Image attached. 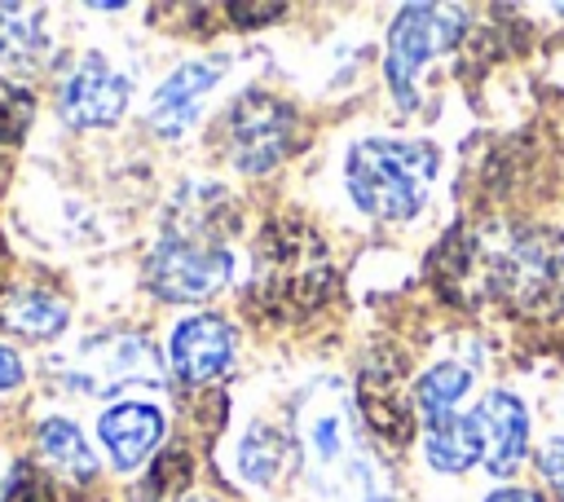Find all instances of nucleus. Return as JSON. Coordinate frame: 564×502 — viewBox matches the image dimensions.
Returning a JSON list of instances; mask_svg holds the SVG:
<instances>
[{"label":"nucleus","instance_id":"nucleus-1","mask_svg":"<svg viewBox=\"0 0 564 502\" xmlns=\"http://www.w3.org/2000/svg\"><path fill=\"white\" fill-rule=\"evenodd\" d=\"M436 145L427 141H397V137H366L348 150L344 181L352 203L375 220H410L427 203L436 181Z\"/></svg>","mask_w":564,"mask_h":502},{"label":"nucleus","instance_id":"nucleus-2","mask_svg":"<svg viewBox=\"0 0 564 502\" xmlns=\"http://www.w3.org/2000/svg\"><path fill=\"white\" fill-rule=\"evenodd\" d=\"M330 291V260L313 229L300 220H278L269 233H260L256 247V273L247 304L269 317H300L317 308Z\"/></svg>","mask_w":564,"mask_h":502},{"label":"nucleus","instance_id":"nucleus-3","mask_svg":"<svg viewBox=\"0 0 564 502\" xmlns=\"http://www.w3.org/2000/svg\"><path fill=\"white\" fill-rule=\"evenodd\" d=\"M300 458L308 462V476L317 489L335 493L339 502H352L348 489L370 502V462L357 454L352 418L335 383H317L304 396V418H300Z\"/></svg>","mask_w":564,"mask_h":502},{"label":"nucleus","instance_id":"nucleus-4","mask_svg":"<svg viewBox=\"0 0 564 502\" xmlns=\"http://www.w3.org/2000/svg\"><path fill=\"white\" fill-rule=\"evenodd\" d=\"M229 247L220 242V233H212L207 216H194V225L167 229L159 238L145 260V282L167 304H198L229 282Z\"/></svg>","mask_w":564,"mask_h":502},{"label":"nucleus","instance_id":"nucleus-5","mask_svg":"<svg viewBox=\"0 0 564 502\" xmlns=\"http://www.w3.org/2000/svg\"><path fill=\"white\" fill-rule=\"evenodd\" d=\"M489 286L516 308L533 317H551L564 308V233L560 229H520L507 251L489 264Z\"/></svg>","mask_w":564,"mask_h":502},{"label":"nucleus","instance_id":"nucleus-6","mask_svg":"<svg viewBox=\"0 0 564 502\" xmlns=\"http://www.w3.org/2000/svg\"><path fill=\"white\" fill-rule=\"evenodd\" d=\"M220 141L238 172H269L295 141V110L264 88H247L220 114Z\"/></svg>","mask_w":564,"mask_h":502},{"label":"nucleus","instance_id":"nucleus-7","mask_svg":"<svg viewBox=\"0 0 564 502\" xmlns=\"http://www.w3.org/2000/svg\"><path fill=\"white\" fill-rule=\"evenodd\" d=\"M463 31V13L458 9H441V4H405L388 31V84L397 92L401 106L414 101V79L419 70L441 57Z\"/></svg>","mask_w":564,"mask_h":502},{"label":"nucleus","instance_id":"nucleus-8","mask_svg":"<svg viewBox=\"0 0 564 502\" xmlns=\"http://www.w3.org/2000/svg\"><path fill=\"white\" fill-rule=\"evenodd\" d=\"M357 405L361 418L370 427V436L383 449H405L414 436V396L405 388V365L397 352H375L361 370V388H357Z\"/></svg>","mask_w":564,"mask_h":502},{"label":"nucleus","instance_id":"nucleus-9","mask_svg":"<svg viewBox=\"0 0 564 502\" xmlns=\"http://www.w3.org/2000/svg\"><path fill=\"white\" fill-rule=\"evenodd\" d=\"M128 75L106 62V53H84L79 66L62 79L57 114L70 128H110L128 110Z\"/></svg>","mask_w":564,"mask_h":502},{"label":"nucleus","instance_id":"nucleus-10","mask_svg":"<svg viewBox=\"0 0 564 502\" xmlns=\"http://www.w3.org/2000/svg\"><path fill=\"white\" fill-rule=\"evenodd\" d=\"M229 70V62L225 57H194V62H185V66H176L159 88H154V97H150V114H145V123L159 132V137H181L189 123H194V114H198V106H203V97L216 88V79Z\"/></svg>","mask_w":564,"mask_h":502},{"label":"nucleus","instance_id":"nucleus-11","mask_svg":"<svg viewBox=\"0 0 564 502\" xmlns=\"http://www.w3.org/2000/svg\"><path fill=\"white\" fill-rule=\"evenodd\" d=\"M471 418H476V436H480V462L494 476H511L529 454V414H524L520 396L494 388L480 396Z\"/></svg>","mask_w":564,"mask_h":502},{"label":"nucleus","instance_id":"nucleus-12","mask_svg":"<svg viewBox=\"0 0 564 502\" xmlns=\"http://www.w3.org/2000/svg\"><path fill=\"white\" fill-rule=\"evenodd\" d=\"M234 326L220 313H194L172 330V365L185 383H212L234 361Z\"/></svg>","mask_w":564,"mask_h":502},{"label":"nucleus","instance_id":"nucleus-13","mask_svg":"<svg viewBox=\"0 0 564 502\" xmlns=\"http://www.w3.org/2000/svg\"><path fill=\"white\" fill-rule=\"evenodd\" d=\"M84 361H88L84 379H79L84 392H115L123 383H159L163 379L159 352L137 335H119V339L93 343V348H84Z\"/></svg>","mask_w":564,"mask_h":502},{"label":"nucleus","instance_id":"nucleus-14","mask_svg":"<svg viewBox=\"0 0 564 502\" xmlns=\"http://www.w3.org/2000/svg\"><path fill=\"white\" fill-rule=\"evenodd\" d=\"M97 436L110 454V462L119 471H132L137 462H145L159 440H163V410L150 401H115L101 418H97Z\"/></svg>","mask_w":564,"mask_h":502},{"label":"nucleus","instance_id":"nucleus-15","mask_svg":"<svg viewBox=\"0 0 564 502\" xmlns=\"http://www.w3.org/2000/svg\"><path fill=\"white\" fill-rule=\"evenodd\" d=\"M35 458H40V471L53 480H66V484H93L97 476V458L84 440V432L70 423V418H44L40 432H35Z\"/></svg>","mask_w":564,"mask_h":502},{"label":"nucleus","instance_id":"nucleus-16","mask_svg":"<svg viewBox=\"0 0 564 502\" xmlns=\"http://www.w3.org/2000/svg\"><path fill=\"white\" fill-rule=\"evenodd\" d=\"M66 317H70V308L48 291H18L0 304V326L18 339H35V343L62 335Z\"/></svg>","mask_w":564,"mask_h":502},{"label":"nucleus","instance_id":"nucleus-17","mask_svg":"<svg viewBox=\"0 0 564 502\" xmlns=\"http://www.w3.org/2000/svg\"><path fill=\"white\" fill-rule=\"evenodd\" d=\"M423 454H427V462H432L436 471H445V476H463L471 462H480V436H476L471 410L432 423L427 436H423Z\"/></svg>","mask_w":564,"mask_h":502},{"label":"nucleus","instance_id":"nucleus-18","mask_svg":"<svg viewBox=\"0 0 564 502\" xmlns=\"http://www.w3.org/2000/svg\"><path fill=\"white\" fill-rule=\"evenodd\" d=\"M295 449H300V445H295L286 432H278V427H269V423H256V427L242 436V445H238V471H242V480H251V484H273V480H282V476L291 471Z\"/></svg>","mask_w":564,"mask_h":502},{"label":"nucleus","instance_id":"nucleus-19","mask_svg":"<svg viewBox=\"0 0 564 502\" xmlns=\"http://www.w3.org/2000/svg\"><path fill=\"white\" fill-rule=\"evenodd\" d=\"M467 388H471V370H467V365H458V361H441V365H432L427 374H419L414 410H419V414H423V423L432 427V423H441V418L458 414L454 405L467 396Z\"/></svg>","mask_w":564,"mask_h":502},{"label":"nucleus","instance_id":"nucleus-20","mask_svg":"<svg viewBox=\"0 0 564 502\" xmlns=\"http://www.w3.org/2000/svg\"><path fill=\"white\" fill-rule=\"evenodd\" d=\"M44 53V31H40V13L18 9V4H0V62L9 66H26L31 57Z\"/></svg>","mask_w":564,"mask_h":502},{"label":"nucleus","instance_id":"nucleus-21","mask_svg":"<svg viewBox=\"0 0 564 502\" xmlns=\"http://www.w3.org/2000/svg\"><path fill=\"white\" fill-rule=\"evenodd\" d=\"M31 119H35V97L26 88L0 79V145L22 141L26 128H31Z\"/></svg>","mask_w":564,"mask_h":502},{"label":"nucleus","instance_id":"nucleus-22","mask_svg":"<svg viewBox=\"0 0 564 502\" xmlns=\"http://www.w3.org/2000/svg\"><path fill=\"white\" fill-rule=\"evenodd\" d=\"M189 471H194L189 454H185V449H167V454H163V458L150 467V476H145V489H141V502L167 498L172 489H181V484L189 480Z\"/></svg>","mask_w":564,"mask_h":502},{"label":"nucleus","instance_id":"nucleus-23","mask_svg":"<svg viewBox=\"0 0 564 502\" xmlns=\"http://www.w3.org/2000/svg\"><path fill=\"white\" fill-rule=\"evenodd\" d=\"M4 502H53V480L40 467L18 462L4 480Z\"/></svg>","mask_w":564,"mask_h":502},{"label":"nucleus","instance_id":"nucleus-24","mask_svg":"<svg viewBox=\"0 0 564 502\" xmlns=\"http://www.w3.org/2000/svg\"><path fill=\"white\" fill-rule=\"evenodd\" d=\"M538 462H542V476H546V484L564 498V436H555V440H546L542 445V454H538Z\"/></svg>","mask_w":564,"mask_h":502},{"label":"nucleus","instance_id":"nucleus-25","mask_svg":"<svg viewBox=\"0 0 564 502\" xmlns=\"http://www.w3.org/2000/svg\"><path fill=\"white\" fill-rule=\"evenodd\" d=\"M225 13H229L238 26H260V22H269V18H282L286 4H229Z\"/></svg>","mask_w":564,"mask_h":502},{"label":"nucleus","instance_id":"nucleus-26","mask_svg":"<svg viewBox=\"0 0 564 502\" xmlns=\"http://www.w3.org/2000/svg\"><path fill=\"white\" fill-rule=\"evenodd\" d=\"M18 383H22V357L9 343H0V388H18Z\"/></svg>","mask_w":564,"mask_h":502},{"label":"nucleus","instance_id":"nucleus-27","mask_svg":"<svg viewBox=\"0 0 564 502\" xmlns=\"http://www.w3.org/2000/svg\"><path fill=\"white\" fill-rule=\"evenodd\" d=\"M485 502H546L538 489H520V484H511V489H498V493H489Z\"/></svg>","mask_w":564,"mask_h":502}]
</instances>
